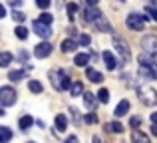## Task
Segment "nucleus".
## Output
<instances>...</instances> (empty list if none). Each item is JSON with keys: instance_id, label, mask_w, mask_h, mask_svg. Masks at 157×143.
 Listing matches in <instances>:
<instances>
[{"instance_id": "nucleus-1", "label": "nucleus", "mask_w": 157, "mask_h": 143, "mask_svg": "<svg viewBox=\"0 0 157 143\" xmlns=\"http://www.w3.org/2000/svg\"><path fill=\"white\" fill-rule=\"evenodd\" d=\"M111 42H113V48L117 50V54L121 56V60H123V62H127V60H129V56H131L129 44H127L119 34H113V36H111Z\"/></svg>"}, {"instance_id": "nucleus-2", "label": "nucleus", "mask_w": 157, "mask_h": 143, "mask_svg": "<svg viewBox=\"0 0 157 143\" xmlns=\"http://www.w3.org/2000/svg\"><path fill=\"white\" fill-rule=\"evenodd\" d=\"M16 89H12L10 85H4V88H0V103L4 105V107H10V105L16 103Z\"/></svg>"}, {"instance_id": "nucleus-3", "label": "nucleus", "mask_w": 157, "mask_h": 143, "mask_svg": "<svg viewBox=\"0 0 157 143\" xmlns=\"http://www.w3.org/2000/svg\"><path fill=\"white\" fill-rule=\"evenodd\" d=\"M145 16H139V14H129L127 16V20H125V24H127V28H131V30H135V32H139V30H143V26H145Z\"/></svg>"}, {"instance_id": "nucleus-4", "label": "nucleus", "mask_w": 157, "mask_h": 143, "mask_svg": "<svg viewBox=\"0 0 157 143\" xmlns=\"http://www.w3.org/2000/svg\"><path fill=\"white\" fill-rule=\"evenodd\" d=\"M139 100L145 105H155L157 103V92L151 88H143V89H139Z\"/></svg>"}, {"instance_id": "nucleus-5", "label": "nucleus", "mask_w": 157, "mask_h": 143, "mask_svg": "<svg viewBox=\"0 0 157 143\" xmlns=\"http://www.w3.org/2000/svg\"><path fill=\"white\" fill-rule=\"evenodd\" d=\"M50 81L58 92H64V70H52L50 72Z\"/></svg>"}, {"instance_id": "nucleus-6", "label": "nucleus", "mask_w": 157, "mask_h": 143, "mask_svg": "<svg viewBox=\"0 0 157 143\" xmlns=\"http://www.w3.org/2000/svg\"><path fill=\"white\" fill-rule=\"evenodd\" d=\"M141 46H143V50L149 52V54H157V36H153V34L145 36V38L141 40Z\"/></svg>"}, {"instance_id": "nucleus-7", "label": "nucleus", "mask_w": 157, "mask_h": 143, "mask_svg": "<svg viewBox=\"0 0 157 143\" xmlns=\"http://www.w3.org/2000/svg\"><path fill=\"white\" fill-rule=\"evenodd\" d=\"M32 30H34L38 36H42V38H50L52 36V28L48 26V24H42L40 20H36V22L32 24Z\"/></svg>"}, {"instance_id": "nucleus-8", "label": "nucleus", "mask_w": 157, "mask_h": 143, "mask_svg": "<svg viewBox=\"0 0 157 143\" xmlns=\"http://www.w3.org/2000/svg\"><path fill=\"white\" fill-rule=\"evenodd\" d=\"M101 16H104V14H101V12L98 10L96 6H88V8L84 10V18H86V22H92V24H96L98 20L101 18Z\"/></svg>"}, {"instance_id": "nucleus-9", "label": "nucleus", "mask_w": 157, "mask_h": 143, "mask_svg": "<svg viewBox=\"0 0 157 143\" xmlns=\"http://www.w3.org/2000/svg\"><path fill=\"white\" fill-rule=\"evenodd\" d=\"M52 54V44L50 42H42L34 48V56L36 58H48Z\"/></svg>"}, {"instance_id": "nucleus-10", "label": "nucleus", "mask_w": 157, "mask_h": 143, "mask_svg": "<svg viewBox=\"0 0 157 143\" xmlns=\"http://www.w3.org/2000/svg\"><path fill=\"white\" fill-rule=\"evenodd\" d=\"M98 101H100V97H98V93H84V103H86V107L90 109V111H94L96 109V105H98Z\"/></svg>"}, {"instance_id": "nucleus-11", "label": "nucleus", "mask_w": 157, "mask_h": 143, "mask_svg": "<svg viewBox=\"0 0 157 143\" xmlns=\"http://www.w3.org/2000/svg\"><path fill=\"white\" fill-rule=\"evenodd\" d=\"M139 76H141L143 80H155V77H157V72L151 66H139Z\"/></svg>"}, {"instance_id": "nucleus-12", "label": "nucleus", "mask_w": 157, "mask_h": 143, "mask_svg": "<svg viewBox=\"0 0 157 143\" xmlns=\"http://www.w3.org/2000/svg\"><path fill=\"white\" fill-rule=\"evenodd\" d=\"M86 76H88V80L94 81V84H101V81H104V76L98 70H94V68H88V70H86Z\"/></svg>"}, {"instance_id": "nucleus-13", "label": "nucleus", "mask_w": 157, "mask_h": 143, "mask_svg": "<svg viewBox=\"0 0 157 143\" xmlns=\"http://www.w3.org/2000/svg\"><path fill=\"white\" fill-rule=\"evenodd\" d=\"M104 62H105V68L107 70H115L117 68V60L111 52H104Z\"/></svg>"}, {"instance_id": "nucleus-14", "label": "nucleus", "mask_w": 157, "mask_h": 143, "mask_svg": "<svg viewBox=\"0 0 157 143\" xmlns=\"http://www.w3.org/2000/svg\"><path fill=\"white\" fill-rule=\"evenodd\" d=\"M131 141H133V143H149V137H147L143 131H139V129H133V133H131Z\"/></svg>"}, {"instance_id": "nucleus-15", "label": "nucleus", "mask_w": 157, "mask_h": 143, "mask_svg": "<svg viewBox=\"0 0 157 143\" xmlns=\"http://www.w3.org/2000/svg\"><path fill=\"white\" fill-rule=\"evenodd\" d=\"M127 111H129V101H127V100H121V101L117 103V107H115L113 113H115L117 117H121V115H125Z\"/></svg>"}, {"instance_id": "nucleus-16", "label": "nucleus", "mask_w": 157, "mask_h": 143, "mask_svg": "<svg viewBox=\"0 0 157 143\" xmlns=\"http://www.w3.org/2000/svg\"><path fill=\"white\" fill-rule=\"evenodd\" d=\"M56 129L58 131H66V129H68V117H66L64 113L56 115Z\"/></svg>"}, {"instance_id": "nucleus-17", "label": "nucleus", "mask_w": 157, "mask_h": 143, "mask_svg": "<svg viewBox=\"0 0 157 143\" xmlns=\"http://www.w3.org/2000/svg\"><path fill=\"white\" fill-rule=\"evenodd\" d=\"M62 52H66V54H68V52H74L76 50V42H74L72 38H66V40H62Z\"/></svg>"}, {"instance_id": "nucleus-18", "label": "nucleus", "mask_w": 157, "mask_h": 143, "mask_svg": "<svg viewBox=\"0 0 157 143\" xmlns=\"http://www.w3.org/2000/svg\"><path fill=\"white\" fill-rule=\"evenodd\" d=\"M88 62H90V56L88 54H78L76 58H74V64H76L78 68H86V66H88Z\"/></svg>"}, {"instance_id": "nucleus-19", "label": "nucleus", "mask_w": 157, "mask_h": 143, "mask_svg": "<svg viewBox=\"0 0 157 143\" xmlns=\"http://www.w3.org/2000/svg\"><path fill=\"white\" fill-rule=\"evenodd\" d=\"M96 30H100V32H109L111 30V26L107 24V20L104 18V16H101V18L96 22ZM111 32H113V30H111Z\"/></svg>"}, {"instance_id": "nucleus-20", "label": "nucleus", "mask_w": 157, "mask_h": 143, "mask_svg": "<svg viewBox=\"0 0 157 143\" xmlns=\"http://www.w3.org/2000/svg\"><path fill=\"white\" fill-rule=\"evenodd\" d=\"M10 137H12V131L6 127V125H2V127H0V143H8Z\"/></svg>"}, {"instance_id": "nucleus-21", "label": "nucleus", "mask_w": 157, "mask_h": 143, "mask_svg": "<svg viewBox=\"0 0 157 143\" xmlns=\"http://www.w3.org/2000/svg\"><path fill=\"white\" fill-rule=\"evenodd\" d=\"M28 89H30L32 93H42V84H40V81H36V80H30L28 81Z\"/></svg>"}, {"instance_id": "nucleus-22", "label": "nucleus", "mask_w": 157, "mask_h": 143, "mask_svg": "<svg viewBox=\"0 0 157 143\" xmlns=\"http://www.w3.org/2000/svg\"><path fill=\"white\" fill-rule=\"evenodd\" d=\"M32 123H34L32 115H24V117H20V121H18L20 129H28V127H32Z\"/></svg>"}, {"instance_id": "nucleus-23", "label": "nucleus", "mask_w": 157, "mask_h": 143, "mask_svg": "<svg viewBox=\"0 0 157 143\" xmlns=\"http://www.w3.org/2000/svg\"><path fill=\"white\" fill-rule=\"evenodd\" d=\"M105 131H113V133H123V125L119 121H113V123L105 125Z\"/></svg>"}, {"instance_id": "nucleus-24", "label": "nucleus", "mask_w": 157, "mask_h": 143, "mask_svg": "<svg viewBox=\"0 0 157 143\" xmlns=\"http://www.w3.org/2000/svg\"><path fill=\"white\" fill-rule=\"evenodd\" d=\"M10 62H12V54H10V52H2V54H0V66L8 68Z\"/></svg>"}, {"instance_id": "nucleus-25", "label": "nucleus", "mask_w": 157, "mask_h": 143, "mask_svg": "<svg viewBox=\"0 0 157 143\" xmlns=\"http://www.w3.org/2000/svg\"><path fill=\"white\" fill-rule=\"evenodd\" d=\"M82 92H84V85H82L80 81H74V85H72V89H70V93H72L74 97H78Z\"/></svg>"}, {"instance_id": "nucleus-26", "label": "nucleus", "mask_w": 157, "mask_h": 143, "mask_svg": "<svg viewBox=\"0 0 157 143\" xmlns=\"http://www.w3.org/2000/svg\"><path fill=\"white\" fill-rule=\"evenodd\" d=\"M24 76H26V72H22V70H14V72H10V73H8V77H10L12 81H18V80H22Z\"/></svg>"}, {"instance_id": "nucleus-27", "label": "nucleus", "mask_w": 157, "mask_h": 143, "mask_svg": "<svg viewBox=\"0 0 157 143\" xmlns=\"http://www.w3.org/2000/svg\"><path fill=\"white\" fill-rule=\"evenodd\" d=\"M98 97H100L101 103H107V101H109V92H107L105 88H101L100 92H98Z\"/></svg>"}, {"instance_id": "nucleus-28", "label": "nucleus", "mask_w": 157, "mask_h": 143, "mask_svg": "<svg viewBox=\"0 0 157 143\" xmlns=\"http://www.w3.org/2000/svg\"><path fill=\"white\" fill-rule=\"evenodd\" d=\"M76 12H78V4H76V2H70V4H68V14H70V20L76 18Z\"/></svg>"}, {"instance_id": "nucleus-29", "label": "nucleus", "mask_w": 157, "mask_h": 143, "mask_svg": "<svg viewBox=\"0 0 157 143\" xmlns=\"http://www.w3.org/2000/svg\"><path fill=\"white\" fill-rule=\"evenodd\" d=\"M16 36H18L20 40H26L28 38V30L24 26H18V28H16Z\"/></svg>"}, {"instance_id": "nucleus-30", "label": "nucleus", "mask_w": 157, "mask_h": 143, "mask_svg": "<svg viewBox=\"0 0 157 143\" xmlns=\"http://www.w3.org/2000/svg\"><path fill=\"white\" fill-rule=\"evenodd\" d=\"M84 121H86V123H90V125H94V123H98V115L94 111H90L88 115L84 117Z\"/></svg>"}, {"instance_id": "nucleus-31", "label": "nucleus", "mask_w": 157, "mask_h": 143, "mask_svg": "<svg viewBox=\"0 0 157 143\" xmlns=\"http://www.w3.org/2000/svg\"><path fill=\"white\" fill-rule=\"evenodd\" d=\"M40 22H42V24H48V26H50V24H52V14H48V12H44V14H40Z\"/></svg>"}, {"instance_id": "nucleus-32", "label": "nucleus", "mask_w": 157, "mask_h": 143, "mask_svg": "<svg viewBox=\"0 0 157 143\" xmlns=\"http://www.w3.org/2000/svg\"><path fill=\"white\" fill-rule=\"evenodd\" d=\"M12 18H14L16 22H24V20H26V14H24V12H20V10H14Z\"/></svg>"}, {"instance_id": "nucleus-33", "label": "nucleus", "mask_w": 157, "mask_h": 143, "mask_svg": "<svg viewBox=\"0 0 157 143\" xmlns=\"http://www.w3.org/2000/svg\"><path fill=\"white\" fill-rule=\"evenodd\" d=\"M145 12H147V14H149L151 18H153L155 22H157V8H155V6H151V4H149V6L145 8Z\"/></svg>"}, {"instance_id": "nucleus-34", "label": "nucleus", "mask_w": 157, "mask_h": 143, "mask_svg": "<svg viewBox=\"0 0 157 143\" xmlns=\"http://www.w3.org/2000/svg\"><path fill=\"white\" fill-rule=\"evenodd\" d=\"M72 80H70V76H68V73H66L64 72V92H66V89H72Z\"/></svg>"}, {"instance_id": "nucleus-35", "label": "nucleus", "mask_w": 157, "mask_h": 143, "mask_svg": "<svg viewBox=\"0 0 157 143\" xmlns=\"http://www.w3.org/2000/svg\"><path fill=\"white\" fill-rule=\"evenodd\" d=\"M90 42H92V38H90L88 34H82L80 36V44H82V46H90Z\"/></svg>"}, {"instance_id": "nucleus-36", "label": "nucleus", "mask_w": 157, "mask_h": 143, "mask_svg": "<svg viewBox=\"0 0 157 143\" xmlns=\"http://www.w3.org/2000/svg\"><path fill=\"white\" fill-rule=\"evenodd\" d=\"M36 4H38V8H42V10H44V8L50 6V0H36Z\"/></svg>"}, {"instance_id": "nucleus-37", "label": "nucleus", "mask_w": 157, "mask_h": 143, "mask_svg": "<svg viewBox=\"0 0 157 143\" xmlns=\"http://www.w3.org/2000/svg\"><path fill=\"white\" fill-rule=\"evenodd\" d=\"M131 127H139V125H141V119H139V117H131Z\"/></svg>"}, {"instance_id": "nucleus-38", "label": "nucleus", "mask_w": 157, "mask_h": 143, "mask_svg": "<svg viewBox=\"0 0 157 143\" xmlns=\"http://www.w3.org/2000/svg\"><path fill=\"white\" fill-rule=\"evenodd\" d=\"M66 143H80V141H78V137H76V135H70L68 139H66Z\"/></svg>"}, {"instance_id": "nucleus-39", "label": "nucleus", "mask_w": 157, "mask_h": 143, "mask_svg": "<svg viewBox=\"0 0 157 143\" xmlns=\"http://www.w3.org/2000/svg\"><path fill=\"white\" fill-rule=\"evenodd\" d=\"M10 4H12V6H22V0H10Z\"/></svg>"}, {"instance_id": "nucleus-40", "label": "nucleus", "mask_w": 157, "mask_h": 143, "mask_svg": "<svg viewBox=\"0 0 157 143\" xmlns=\"http://www.w3.org/2000/svg\"><path fill=\"white\" fill-rule=\"evenodd\" d=\"M151 121H153V123L157 125V111H153V113H151Z\"/></svg>"}, {"instance_id": "nucleus-41", "label": "nucleus", "mask_w": 157, "mask_h": 143, "mask_svg": "<svg viewBox=\"0 0 157 143\" xmlns=\"http://www.w3.org/2000/svg\"><path fill=\"white\" fill-rule=\"evenodd\" d=\"M86 2H88V6H96L98 0H86Z\"/></svg>"}, {"instance_id": "nucleus-42", "label": "nucleus", "mask_w": 157, "mask_h": 143, "mask_svg": "<svg viewBox=\"0 0 157 143\" xmlns=\"http://www.w3.org/2000/svg\"><path fill=\"white\" fill-rule=\"evenodd\" d=\"M0 16H6V6H0Z\"/></svg>"}, {"instance_id": "nucleus-43", "label": "nucleus", "mask_w": 157, "mask_h": 143, "mask_svg": "<svg viewBox=\"0 0 157 143\" xmlns=\"http://www.w3.org/2000/svg\"><path fill=\"white\" fill-rule=\"evenodd\" d=\"M151 133H153V135H157V125H153V127H151Z\"/></svg>"}, {"instance_id": "nucleus-44", "label": "nucleus", "mask_w": 157, "mask_h": 143, "mask_svg": "<svg viewBox=\"0 0 157 143\" xmlns=\"http://www.w3.org/2000/svg\"><path fill=\"white\" fill-rule=\"evenodd\" d=\"M153 62H155V64H157V54H153Z\"/></svg>"}, {"instance_id": "nucleus-45", "label": "nucleus", "mask_w": 157, "mask_h": 143, "mask_svg": "<svg viewBox=\"0 0 157 143\" xmlns=\"http://www.w3.org/2000/svg\"><path fill=\"white\" fill-rule=\"evenodd\" d=\"M94 143H101V141H100V139H96V137H94Z\"/></svg>"}, {"instance_id": "nucleus-46", "label": "nucleus", "mask_w": 157, "mask_h": 143, "mask_svg": "<svg viewBox=\"0 0 157 143\" xmlns=\"http://www.w3.org/2000/svg\"><path fill=\"white\" fill-rule=\"evenodd\" d=\"M28 143H34V141H28Z\"/></svg>"}]
</instances>
